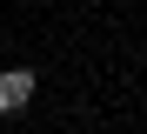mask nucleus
I'll list each match as a JSON object with an SVG mask.
<instances>
[{
	"instance_id": "nucleus-1",
	"label": "nucleus",
	"mask_w": 147,
	"mask_h": 134,
	"mask_svg": "<svg viewBox=\"0 0 147 134\" xmlns=\"http://www.w3.org/2000/svg\"><path fill=\"white\" fill-rule=\"evenodd\" d=\"M27 101H34V74L27 67H7L0 74V114H20Z\"/></svg>"
}]
</instances>
